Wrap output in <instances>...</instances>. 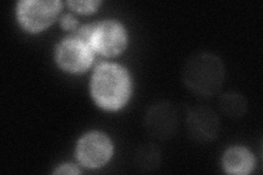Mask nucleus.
<instances>
[{
    "mask_svg": "<svg viewBox=\"0 0 263 175\" xmlns=\"http://www.w3.org/2000/svg\"><path fill=\"white\" fill-rule=\"evenodd\" d=\"M92 92L97 101L104 107L121 106L129 94L126 71L118 65H100L93 74Z\"/></svg>",
    "mask_w": 263,
    "mask_h": 175,
    "instance_id": "nucleus-1",
    "label": "nucleus"
},
{
    "mask_svg": "<svg viewBox=\"0 0 263 175\" xmlns=\"http://www.w3.org/2000/svg\"><path fill=\"white\" fill-rule=\"evenodd\" d=\"M223 79V64L213 55H195L185 65L184 81L196 93L204 95L217 93Z\"/></svg>",
    "mask_w": 263,
    "mask_h": 175,
    "instance_id": "nucleus-2",
    "label": "nucleus"
},
{
    "mask_svg": "<svg viewBox=\"0 0 263 175\" xmlns=\"http://www.w3.org/2000/svg\"><path fill=\"white\" fill-rule=\"evenodd\" d=\"M76 37L85 41L98 52L114 55L121 52L125 45V32L119 23L105 21L90 24L77 31Z\"/></svg>",
    "mask_w": 263,
    "mask_h": 175,
    "instance_id": "nucleus-3",
    "label": "nucleus"
},
{
    "mask_svg": "<svg viewBox=\"0 0 263 175\" xmlns=\"http://www.w3.org/2000/svg\"><path fill=\"white\" fill-rule=\"evenodd\" d=\"M61 3L56 0H26L19 4L20 21L27 29L46 28L59 14Z\"/></svg>",
    "mask_w": 263,
    "mask_h": 175,
    "instance_id": "nucleus-4",
    "label": "nucleus"
},
{
    "mask_svg": "<svg viewBox=\"0 0 263 175\" xmlns=\"http://www.w3.org/2000/svg\"><path fill=\"white\" fill-rule=\"evenodd\" d=\"M57 60L65 69L80 71L91 63L92 54L90 45L78 37L64 41L57 51Z\"/></svg>",
    "mask_w": 263,
    "mask_h": 175,
    "instance_id": "nucleus-5",
    "label": "nucleus"
},
{
    "mask_svg": "<svg viewBox=\"0 0 263 175\" xmlns=\"http://www.w3.org/2000/svg\"><path fill=\"white\" fill-rule=\"evenodd\" d=\"M111 144L108 138L93 132L80 140L78 158L85 165L97 168L108 161L111 155Z\"/></svg>",
    "mask_w": 263,
    "mask_h": 175,
    "instance_id": "nucleus-6",
    "label": "nucleus"
},
{
    "mask_svg": "<svg viewBox=\"0 0 263 175\" xmlns=\"http://www.w3.org/2000/svg\"><path fill=\"white\" fill-rule=\"evenodd\" d=\"M189 130L199 140L212 139L217 132L218 120L208 108H196L189 118Z\"/></svg>",
    "mask_w": 263,
    "mask_h": 175,
    "instance_id": "nucleus-7",
    "label": "nucleus"
},
{
    "mask_svg": "<svg viewBox=\"0 0 263 175\" xmlns=\"http://www.w3.org/2000/svg\"><path fill=\"white\" fill-rule=\"evenodd\" d=\"M147 125L154 135L167 137L175 128V112L167 104L156 106L148 115Z\"/></svg>",
    "mask_w": 263,
    "mask_h": 175,
    "instance_id": "nucleus-8",
    "label": "nucleus"
},
{
    "mask_svg": "<svg viewBox=\"0 0 263 175\" xmlns=\"http://www.w3.org/2000/svg\"><path fill=\"white\" fill-rule=\"evenodd\" d=\"M224 164L226 170L230 173L245 174L252 168V158L247 150L235 148L226 153Z\"/></svg>",
    "mask_w": 263,
    "mask_h": 175,
    "instance_id": "nucleus-9",
    "label": "nucleus"
},
{
    "mask_svg": "<svg viewBox=\"0 0 263 175\" xmlns=\"http://www.w3.org/2000/svg\"><path fill=\"white\" fill-rule=\"evenodd\" d=\"M220 107L227 115L237 118L245 113L246 101L242 96L237 94L225 95L220 100Z\"/></svg>",
    "mask_w": 263,
    "mask_h": 175,
    "instance_id": "nucleus-10",
    "label": "nucleus"
},
{
    "mask_svg": "<svg viewBox=\"0 0 263 175\" xmlns=\"http://www.w3.org/2000/svg\"><path fill=\"white\" fill-rule=\"evenodd\" d=\"M68 5L78 11L89 12L95 10V8L99 5V2H68Z\"/></svg>",
    "mask_w": 263,
    "mask_h": 175,
    "instance_id": "nucleus-11",
    "label": "nucleus"
},
{
    "mask_svg": "<svg viewBox=\"0 0 263 175\" xmlns=\"http://www.w3.org/2000/svg\"><path fill=\"white\" fill-rule=\"evenodd\" d=\"M62 24L66 29H73L77 26V21L70 14H66L62 19Z\"/></svg>",
    "mask_w": 263,
    "mask_h": 175,
    "instance_id": "nucleus-12",
    "label": "nucleus"
},
{
    "mask_svg": "<svg viewBox=\"0 0 263 175\" xmlns=\"http://www.w3.org/2000/svg\"><path fill=\"white\" fill-rule=\"evenodd\" d=\"M56 173H79V170H77L75 166L72 165H65L62 166L60 170H57Z\"/></svg>",
    "mask_w": 263,
    "mask_h": 175,
    "instance_id": "nucleus-13",
    "label": "nucleus"
}]
</instances>
